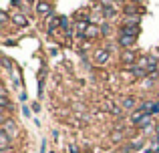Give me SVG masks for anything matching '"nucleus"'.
I'll return each mask as SVG.
<instances>
[{"instance_id": "nucleus-14", "label": "nucleus", "mask_w": 159, "mask_h": 153, "mask_svg": "<svg viewBox=\"0 0 159 153\" xmlns=\"http://www.w3.org/2000/svg\"><path fill=\"white\" fill-rule=\"evenodd\" d=\"M111 30H113L111 22H107V20H105V22L101 24V36H111Z\"/></svg>"}, {"instance_id": "nucleus-28", "label": "nucleus", "mask_w": 159, "mask_h": 153, "mask_svg": "<svg viewBox=\"0 0 159 153\" xmlns=\"http://www.w3.org/2000/svg\"><path fill=\"white\" fill-rule=\"evenodd\" d=\"M157 153H159V151H157Z\"/></svg>"}, {"instance_id": "nucleus-2", "label": "nucleus", "mask_w": 159, "mask_h": 153, "mask_svg": "<svg viewBox=\"0 0 159 153\" xmlns=\"http://www.w3.org/2000/svg\"><path fill=\"white\" fill-rule=\"evenodd\" d=\"M109 59H111V47H109V44L95 51V63L97 65H107Z\"/></svg>"}, {"instance_id": "nucleus-27", "label": "nucleus", "mask_w": 159, "mask_h": 153, "mask_svg": "<svg viewBox=\"0 0 159 153\" xmlns=\"http://www.w3.org/2000/svg\"><path fill=\"white\" fill-rule=\"evenodd\" d=\"M51 153H52V151H51Z\"/></svg>"}, {"instance_id": "nucleus-16", "label": "nucleus", "mask_w": 159, "mask_h": 153, "mask_svg": "<svg viewBox=\"0 0 159 153\" xmlns=\"http://www.w3.org/2000/svg\"><path fill=\"white\" fill-rule=\"evenodd\" d=\"M58 28H62V30H69V28H70L69 16H61V18H58Z\"/></svg>"}, {"instance_id": "nucleus-4", "label": "nucleus", "mask_w": 159, "mask_h": 153, "mask_svg": "<svg viewBox=\"0 0 159 153\" xmlns=\"http://www.w3.org/2000/svg\"><path fill=\"white\" fill-rule=\"evenodd\" d=\"M34 10H36V14H40V16H51L54 14V6H52V2H44V0H39V4L34 6Z\"/></svg>"}, {"instance_id": "nucleus-17", "label": "nucleus", "mask_w": 159, "mask_h": 153, "mask_svg": "<svg viewBox=\"0 0 159 153\" xmlns=\"http://www.w3.org/2000/svg\"><path fill=\"white\" fill-rule=\"evenodd\" d=\"M103 8H115V0H101Z\"/></svg>"}, {"instance_id": "nucleus-9", "label": "nucleus", "mask_w": 159, "mask_h": 153, "mask_svg": "<svg viewBox=\"0 0 159 153\" xmlns=\"http://www.w3.org/2000/svg\"><path fill=\"white\" fill-rule=\"evenodd\" d=\"M121 105H123V109H125V111L135 109V105H137V97H133V95H125V97H121Z\"/></svg>"}, {"instance_id": "nucleus-13", "label": "nucleus", "mask_w": 159, "mask_h": 153, "mask_svg": "<svg viewBox=\"0 0 159 153\" xmlns=\"http://www.w3.org/2000/svg\"><path fill=\"white\" fill-rule=\"evenodd\" d=\"M117 14H119V12H117L115 8H103V18H105L107 22L115 20V18H117Z\"/></svg>"}, {"instance_id": "nucleus-18", "label": "nucleus", "mask_w": 159, "mask_h": 153, "mask_svg": "<svg viewBox=\"0 0 159 153\" xmlns=\"http://www.w3.org/2000/svg\"><path fill=\"white\" fill-rule=\"evenodd\" d=\"M12 2V6L14 8H18V10H24V6H22V2H20V0H10Z\"/></svg>"}, {"instance_id": "nucleus-7", "label": "nucleus", "mask_w": 159, "mask_h": 153, "mask_svg": "<svg viewBox=\"0 0 159 153\" xmlns=\"http://www.w3.org/2000/svg\"><path fill=\"white\" fill-rule=\"evenodd\" d=\"M135 43H137V36H129V34H119V38H117V44L123 51H129Z\"/></svg>"}, {"instance_id": "nucleus-10", "label": "nucleus", "mask_w": 159, "mask_h": 153, "mask_svg": "<svg viewBox=\"0 0 159 153\" xmlns=\"http://www.w3.org/2000/svg\"><path fill=\"white\" fill-rule=\"evenodd\" d=\"M139 22H141V16H125V18L121 20V26L135 28V26H139Z\"/></svg>"}, {"instance_id": "nucleus-24", "label": "nucleus", "mask_w": 159, "mask_h": 153, "mask_svg": "<svg viewBox=\"0 0 159 153\" xmlns=\"http://www.w3.org/2000/svg\"><path fill=\"white\" fill-rule=\"evenodd\" d=\"M141 153H151V151H149V149H145V151H141Z\"/></svg>"}, {"instance_id": "nucleus-22", "label": "nucleus", "mask_w": 159, "mask_h": 153, "mask_svg": "<svg viewBox=\"0 0 159 153\" xmlns=\"http://www.w3.org/2000/svg\"><path fill=\"white\" fill-rule=\"evenodd\" d=\"M129 2H133V4H141L143 0H129Z\"/></svg>"}, {"instance_id": "nucleus-21", "label": "nucleus", "mask_w": 159, "mask_h": 153, "mask_svg": "<svg viewBox=\"0 0 159 153\" xmlns=\"http://www.w3.org/2000/svg\"><path fill=\"white\" fill-rule=\"evenodd\" d=\"M26 2L30 4V6H32V4H34V6H36V4H39V0H26Z\"/></svg>"}, {"instance_id": "nucleus-15", "label": "nucleus", "mask_w": 159, "mask_h": 153, "mask_svg": "<svg viewBox=\"0 0 159 153\" xmlns=\"http://www.w3.org/2000/svg\"><path fill=\"white\" fill-rule=\"evenodd\" d=\"M123 137H125V131H123V129H117L115 133L111 135V141H113V143H119Z\"/></svg>"}, {"instance_id": "nucleus-20", "label": "nucleus", "mask_w": 159, "mask_h": 153, "mask_svg": "<svg viewBox=\"0 0 159 153\" xmlns=\"http://www.w3.org/2000/svg\"><path fill=\"white\" fill-rule=\"evenodd\" d=\"M18 101H20V103H24V101H26V95H24V93H20V97H18Z\"/></svg>"}, {"instance_id": "nucleus-3", "label": "nucleus", "mask_w": 159, "mask_h": 153, "mask_svg": "<svg viewBox=\"0 0 159 153\" xmlns=\"http://www.w3.org/2000/svg\"><path fill=\"white\" fill-rule=\"evenodd\" d=\"M121 65H123V67L137 65V51H133V48H129V51H121Z\"/></svg>"}, {"instance_id": "nucleus-1", "label": "nucleus", "mask_w": 159, "mask_h": 153, "mask_svg": "<svg viewBox=\"0 0 159 153\" xmlns=\"http://www.w3.org/2000/svg\"><path fill=\"white\" fill-rule=\"evenodd\" d=\"M141 147H143V137H135V139H129L127 143L123 145V149H121V153H141Z\"/></svg>"}, {"instance_id": "nucleus-25", "label": "nucleus", "mask_w": 159, "mask_h": 153, "mask_svg": "<svg viewBox=\"0 0 159 153\" xmlns=\"http://www.w3.org/2000/svg\"><path fill=\"white\" fill-rule=\"evenodd\" d=\"M117 2H123V0H115V4H117Z\"/></svg>"}, {"instance_id": "nucleus-12", "label": "nucleus", "mask_w": 159, "mask_h": 153, "mask_svg": "<svg viewBox=\"0 0 159 153\" xmlns=\"http://www.w3.org/2000/svg\"><path fill=\"white\" fill-rule=\"evenodd\" d=\"M97 36H101V26H95V24H89V28H87L85 32V38H97Z\"/></svg>"}, {"instance_id": "nucleus-8", "label": "nucleus", "mask_w": 159, "mask_h": 153, "mask_svg": "<svg viewBox=\"0 0 159 153\" xmlns=\"http://www.w3.org/2000/svg\"><path fill=\"white\" fill-rule=\"evenodd\" d=\"M123 16H141V6L139 4H133V2L125 4L123 6Z\"/></svg>"}, {"instance_id": "nucleus-23", "label": "nucleus", "mask_w": 159, "mask_h": 153, "mask_svg": "<svg viewBox=\"0 0 159 153\" xmlns=\"http://www.w3.org/2000/svg\"><path fill=\"white\" fill-rule=\"evenodd\" d=\"M155 135H159V125H157V127H155Z\"/></svg>"}, {"instance_id": "nucleus-19", "label": "nucleus", "mask_w": 159, "mask_h": 153, "mask_svg": "<svg viewBox=\"0 0 159 153\" xmlns=\"http://www.w3.org/2000/svg\"><path fill=\"white\" fill-rule=\"evenodd\" d=\"M69 153H81V149H79L75 143H70V145H69Z\"/></svg>"}, {"instance_id": "nucleus-26", "label": "nucleus", "mask_w": 159, "mask_h": 153, "mask_svg": "<svg viewBox=\"0 0 159 153\" xmlns=\"http://www.w3.org/2000/svg\"><path fill=\"white\" fill-rule=\"evenodd\" d=\"M44 2H52V0H44Z\"/></svg>"}, {"instance_id": "nucleus-11", "label": "nucleus", "mask_w": 159, "mask_h": 153, "mask_svg": "<svg viewBox=\"0 0 159 153\" xmlns=\"http://www.w3.org/2000/svg\"><path fill=\"white\" fill-rule=\"evenodd\" d=\"M12 24H14V26H28V20H26V16L22 14V12H14V14H12Z\"/></svg>"}, {"instance_id": "nucleus-6", "label": "nucleus", "mask_w": 159, "mask_h": 153, "mask_svg": "<svg viewBox=\"0 0 159 153\" xmlns=\"http://www.w3.org/2000/svg\"><path fill=\"white\" fill-rule=\"evenodd\" d=\"M155 127H157V125H155V121H153V117H151V115H147V117H145L143 121H141L139 125L135 127V129H139L141 133L147 135V133H151V129H155Z\"/></svg>"}, {"instance_id": "nucleus-5", "label": "nucleus", "mask_w": 159, "mask_h": 153, "mask_svg": "<svg viewBox=\"0 0 159 153\" xmlns=\"http://www.w3.org/2000/svg\"><path fill=\"white\" fill-rule=\"evenodd\" d=\"M2 131H6V133L10 135V139H16V135H18V125H16L14 119H4Z\"/></svg>"}]
</instances>
